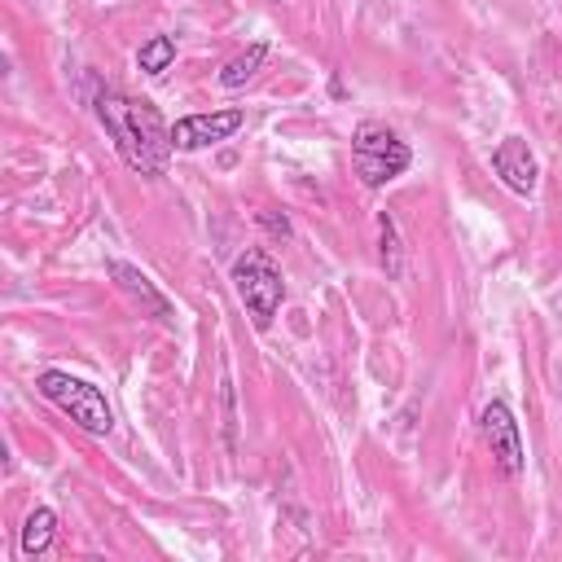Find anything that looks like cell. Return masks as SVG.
Segmentation results:
<instances>
[{
    "label": "cell",
    "instance_id": "cell-8",
    "mask_svg": "<svg viewBox=\"0 0 562 562\" xmlns=\"http://www.w3.org/2000/svg\"><path fill=\"white\" fill-rule=\"evenodd\" d=\"M105 272L114 277V285H119L145 316H154V321H171V303H167V294L154 290V281H149L140 268H132V263H123V259H110Z\"/></svg>",
    "mask_w": 562,
    "mask_h": 562
},
{
    "label": "cell",
    "instance_id": "cell-13",
    "mask_svg": "<svg viewBox=\"0 0 562 562\" xmlns=\"http://www.w3.org/2000/svg\"><path fill=\"white\" fill-rule=\"evenodd\" d=\"M259 224L272 233V237H290V224H285V215H272V211H259Z\"/></svg>",
    "mask_w": 562,
    "mask_h": 562
},
{
    "label": "cell",
    "instance_id": "cell-1",
    "mask_svg": "<svg viewBox=\"0 0 562 562\" xmlns=\"http://www.w3.org/2000/svg\"><path fill=\"white\" fill-rule=\"evenodd\" d=\"M97 119L105 127V136L114 140L119 158L140 171V176H162L167 171V158H171V127L162 123L158 105L149 101H136V97H123L119 88H101L97 92Z\"/></svg>",
    "mask_w": 562,
    "mask_h": 562
},
{
    "label": "cell",
    "instance_id": "cell-10",
    "mask_svg": "<svg viewBox=\"0 0 562 562\" xmlns=\"http://www.w3.org/2000/svg\"><path fill=\"white\" fill-rule=\"evenodd\" d=\"M268 61V44L259 40V44H250V48H241L237 57H228L224 61V70H220V83L224 88H241L246 79H255V70Z\"/></svg>",
    "mask_w": 562,
    "mask_h": 562
},
{
    "label": "cell",
    "instance_id": "cell-11",
    "mask_svg": "<svg viewBox=\"0 0 562 562\" xmlns=\"http://www.w3.org/2000/svg\"><path fill=\"white\" fill-rule=\"evenodd\" d=\"M171 61H176V40H171V35H149V40L136 48V66H140L145 75H162Z\"/></svg>",
    "mask_w": 562,
    "mask_h": 562
},
{
    "label": "cell",
    "instance_id": "cell-7",
    "mask_svg": "<svg viewBox=\"0 0 562 562\" xmlns=\"http://www.w3.org/2000/svg\"><path fill=\"white\" fill-rule=\"evenodd\" d=\"M492 167L505 180V189H514V193H531L536 189V154H531V145L522 136H505L492 149Z\"/></svg>",
    "mask_w": 562,
    "mask_h": 562
},
{
    "label": "cell",
    "instance_id": "cell-12",
    "mask_svg": "<svg viewBox=\"0 0 562 562\" xmlns=\"http://www.w3.org/2000/svg\"><path fill=\"white\" fill-rule=\"evenodd\" d=\"M378 255H382V268L391 272V277H400L404 272V255H400V233H395V220L382 211L378 215Z\"/></svg>",
    "mask_w": 562,
    "mask_h": 562
},
{
    "label": "cell",
    "instance_id": "cell-4",
    "mask_svg": "<svg viewBox=\"0 0 562 562\" xmlns=\"http://www.w3.org/2000/svg\"><path fill=\"white\" fill-rule=\"evenodd\" d=\"M351 162H356V176H360L369 189H382V184H391L395 176L408 171L413 154H408V145H404L391 127H382V123H360L356 136H351Z\"/></svg>",
    "mask_w": 562,
    "mask_h": 562
},
{
    "label": "cell",
    "instance_id": "cell-5",
    "mask_svg": "<svg viewBox=\"0 0 562 562\" xmlns=\"http://www.w3.org/2000/svg\"><path fill=\"white\" fill-rule=\"evenodd\" d=\"M479 430H483V443H487L496 470H501L505 479H518L522 465H527V452H522V435H518V422H514L509 404H501V400L483 404V413H479Z\"/></svg>",
    "mask_w": 562,
    "mask_h": 562
},
{
    "label": "cell",
    "instance_id": "cell-3",
    "mask_svg": "<svg viewBox=\"0 0 562 562\" xmlns=\"http://www.w3.org/2000/svg\"><path fill=\"white\" fill-rule=\"evenodd\" d=\"M233 290H237V299L246 303L255 329H268L272 316L281 312V299H285L281 268H277L263 250H246V255L233 259Z\"/></svg>",
    "mask_w": 562,
    "mask_h": 562
},
{
    "label": "cell",
    "instance_id": "cell-6",
    "mask_svg": "<svg viewBox=\"0 0 562 562\" xmlns=\"http://www.w3.org/2000/svg\"><path fill=\"white\" fill-rule=\"evenodd\" d=\"M246 123V110L228 105V110H206V114H184L171 123V145L180 154H193V149H206V145H220L228 140L237 127Z\"/></svg>",
    "mask_w": 562,
    "mask_h": 562
},
{
    "label": "cell",
    "instance_id": "cell-2",
    "mask_svg": "<svg viewBox=\"0 0 562 562\" xmlns=\"http://www.w3.org/2000/svg\"><path fill=\"white\" fill-rule=\"evenodd\" d=\"M35 386H40V395H44L48 404H57L79 430H88V435H110V430H114V408H110V400L101 395V386H92V382L66 373V369H44V373L35 378Z\"/></svg>",
    "mask_w": 562,
    "mask_h": 562
},
{
    "label": "cell",
    "instance_id": "cell-9",
    "mask_svg": "<svg viewBox=\"0 0 562 562\" xmlns=\"http://www.w3.org/2000/svg\"><path fill=\"white\" fill-rule=\"evenodd\" d=\"M53 536H57V514H53L48 505H35V509L26 514V522H22V553H26V558L48 553Z\"/></svg>",
    "mask_w": 562,
    "mask_h": 562
}]
</instances>
